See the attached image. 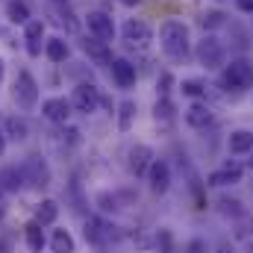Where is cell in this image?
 I'll use <instances>...</instances> for the list:
<instances>
[{
    "instance_id": "6da1fadb",
    "label": "cell",
    "mask_w": 253,
    "mask_h": 253,
    "mask_svg": "<svg viewBox=\"0 0 253 253\" xmlns=\"http://www.w3.org/2000/svg\"><path fill=\"white\" fill-rule=\"evenodd\" d=\"M159 42H162V50L168 59L174 62H183L191 53V39H189V27L183 21H165L162 30H159Z\"/></svg>"
},
{
    "instance_id": "7a4b0ae2",
    "label": "cell",
    "mask_w": 253,
    "mask_h": 253,
    "mask_svg": "<svg viewBox=\"0 0 253 253\" xmlns=\"http://www.w3.org/2000/svg\"><path fill=\"white\" fill-rule=\"evenodd\" d=\"M21 174H24V183L30 186V189H47L50 183H53V171H50V165H47V159L44 156H39V153H33V156H27L24 162H21Z\"/></svg>"
},
{
    "instance_id": "3957f363",
    "label": "cell",
    "mask_w": 253,
    "mask_h": 253,
    "mask_svg": "<svg viewBox=\"0 0 253 253\" xmlns=\"http://www.w3.org/2000/svg\"><path fill=\"white\" fill-rule=\"evenodd\" d=\"M83 236H85V242H88L91 248H97V251L109 248V242H115V239H118L115 227H112V224H106L100 215H88V218H85V224H83Z\"/></svg>"
},
{
    "instance_id": "277c9868",
    "label": "cell",
    "mask_w": 253,
    "mask_h": 253,
    "mask_svg": "<svg viewBox=\"0 0 253 253\" xmlns=\"http://www.w3.org/2000/svg\"><path fill=\"white\" fill-rule=\"evenodd\" d=\"M221 85L233 91H245L253 85V65L248 59H236L221 71Z\"/></svg>"
},
{
    "instance_id": "5b68a950",
    "label": "cell",
    "mask_w": 253,
    "mask_h": 253,
    "mask_svg": "<svg viewBox=\"0 0 253 253\" xmlns=\"http://www.w3.org/2000/svg\"><path fill=\"white\" fill-rule=\"evenodd\" d=\"M12 100L21 106V109H33L39 103V83L30 71H18L15 83H12Z\"/></svg>"
},
{
    "instance_id": "8992f818",
    "label": "cell",
    "mask_w": 253,
    "mask_h": 253,
    "mask_svg": "<svg viewBox=\"0 0 253 253\" xmlns=\"http://www.w3.org/2000/svg\"><path fill=\"white\" fill-rule=\"evenodd\" d=\"M194 56H197V62L203 65L206 71H215V68H221L224 65V44L215 39V36H203L200 42H197V47H194Z\"/></svg>"
},
{
    "instance_id": "52a82bcc",
    "label": "cell",
    "mask_w": 253,
    "mask_h": 253,
    "mask_svg": "<svg viewBox=\"0 0 253 253\" xmlns=\"http://www.w3.org/2000/svg\"><path fill=\"white\" fill-rule=\"evenodd\" d=\"M100 100H103V94H100V88L91 85V83H80V85L74 88V94H71V106H74L77 112H83V115L97 112Z\"/></svg>"
},
{
    "instance_id": "ba28073f",
    "label": "cell",
    "mask_w": 253,
    "mask_h": 253,
    "mask_svg": "<svg viewBox=\"0 0 253 253\" xmlns=\"http://www.w3.org/2000/svg\"><path fill=\"white\" fill-rule=\"evenodd\" d=\"M121 36H124V42L129 44V47H147L150 39H153V30H150L147 21H141V18H129L124 27H121Z\"/></svg>"
},
{
    "instance_id": "9c48e42d",
    "label": "cell",
    "mask_w": 253,
    "mask_h": 253,
    "mask_svg": "<svg viewBox=\"0 0 253 253\" xmlns=\"http://www.w3.org/2000/svg\"><path fill=\"white\" fill-rule=\"evenodd\" d=\"M85 27H88V33L94 36V39H100V42H112L115 39V21H112V15H106V12H88L85 15Z\"/></svg>"
},
{
    "instance_id": "30bf717a",
    "label": "cell",
    "mask_w": 253,
    "mask_h": 253,
    "mask_svg": "<svg viewBox=\"0 0 253 253\" xmlns=\"http://www.w3.org/2000/svg\"><path fill=\"white\" fill-rule=\"evenodd\" d=\"M150 165H153V147L150 144H132L129 153H126V168L135 177H147Z\"/></svg>"
},
{
    "instance_id": "8fae6325",
    "label": "cell",
    "mask_w": 253,
    "mask_h": 253,
    "mask_svg": "<svg viewBox=\"0 0 253 253\" xmlns=\"http://www.w3.org/2000/svg\"><path fill=\"white\" fill-rule=\"evenodd\" d=\"M71 100H65V97H47L44 103H42V115L50 121V124H68L71 121Z\"/></svg>"
},
{
    "instance_id": "7c38bea8",
    "label": "cell",
    "mask_w": 253,
    "mask_h": 253,
    "mask_svg": "<svg viewBox=\"0 0 253 253\" xmlns=\"http://www.w3.org/2000/svg\"><path fill=\"white\" fill-rule=\"evenodd\" d=\"M147 186L153 194H165L171 189V165L162 162V159H153L150 171H147Z\"/></svg>"
},
{
    "instance_id": "4fadbf2b",
    "label": "cell",
    "mask_w": 253,
    "mask_h": 253,
    "mask_svg": "<svg viewBox=\"0 0 253 253\" xmlns=\"http://www.w3.org/2000/svg\"><path fill=\"white\" fill-rule=\"evenodd\" d=\"M242 174H245L242 165H236V162L230 165V162H227L224 168H218V171L209 174V183H206V186H215V189H221V186H236V183H242Z\"/></svg>"
},
{
    "instance_id": "5bb4252c",
    "label": "cell",
    "mask_w": 253,
    "mask_h": 253,
    "mask_svg": "<svg viewBox=\"0 0 253 253\" xmlns=\"http://www.w3.org/2000/svg\"><path fill=\"white\" fill-rule=\"evenodd\" d=\"M109 71H112V80H115L118 88H132L135 85V65L129 59H112Z\"/></svg>"
},
{
    "instance_id": "9a60e30c",
    "label": "cell",
    "mask_w": 253,
    "mask_h": 253,
    "mask_svg": "<svg viewBox=\"0 0 253 253\" xmlns=\"http://www.w3.org/2000/svg\"><path fill=\"white\" fill-rule=\"evenodd\" d=\"M56 218H59V203H56L53 197H44V200L36 203V209H33V221H36V224H42V227H53Z\"/></svg>"
},
{
    "instance_id": "2e32d148",
    "label": "cell",
    "mask_w": 253,
    "mask_h": 253,
    "mask_svg": "<svg viewBox=\"0 0 253 253\" xmlns=\"http://www.w3.org/2000/svg\"><path fill=\"white\" fill-rule=\"evenodd\" d=\"M227 147L233 156H251L253 153V132L251 129H233L227 138Z\"/></svg>"
},
{
    "instance_id": "e0dca14e",
    "label": "cell",
    "mask_w": 253,
    "mask_h": 253,
    "mask_svg": "<svg viewBox=\"0 0 253 253\" xmlns=\"http://www.w3.org/2000/svg\"><path fill=\"white\" fill-rule=\"evenodd\" d=\"M83 53H85L88 59H94L97 65H112V50H109V44L100 42V39H94V36L83 42Z\"/></svg>"
},
{
    "instance_id": "ac0fdd59",
    "label": "cell",
    "mask_w": 253,
    "mask_h": 253,
    "mask_svg": "<svg viewBox=\"0 0 253 253\" xmlns=\"http://www.w3.org/2000/svg\"><path fill=\"white\" fill-rule=\"evenodd\" d=\"M42 39H44V21H30L24 27V42H27V53L30 56L42 53Z\"/></svg>"
},
{
    "instance_id": "d6986e66",
    "label": "cell",
    "mask_w": 253,
    "mask_h": 253,
    "mask_svg": "<svg viewBox=\"0 0 253 253\" xmlns=\"http://www.w3.org/2000/svg\"><path fill=\"white\" fill-rule=\"evenodd\" d=\"M212 109L206 106V103H191L189 109H186V124L194 126V129H206V126H212Z\"/></svg>"
},
{
    "instance_id": "ffe728a7",
    "label": "cell",
    "mask_w": 253,
    "mask_h": 253,
    "mask_svg": "<svg viewBox=\"0 0 253 253\" xmlns=\"http://www.w3.org/2000/svg\"><path fill=\"white\" fill-rule=\"evenodd\" d=\"M24 242H27L30 253H42L44 248H47V236H44V227H42V224H36V221H30V224L24 227Z\"/></svg>"
},
{
    "instance_id": "44dd1931",
    "label": "cell",
    "mask_w": 253,
    "mask_h": 253,
    "mask_svg": "<svg viewBox=\"0 0 253 253\" xmlns=\"http://www.w3.org/2000/svg\"><path fill=\"white\" fill-rule=\"evenodd\" d=\"M27 186L24 183V174H21V165H9L0 171V191H21Z\"/></svg>"
},
{
    "instance_id": "7402d4cb",
    "label": "cell",
    "mask_w": 253,
    "mask_h": 253,
    "mask_svg": "<svg viewBox=\"0 0 253 253\" xmlns=\"http://www.w3.org/2000/svg\"><path fill=\"white\" fill-rule=\"evenodd\" d=\"M236 242L242 245L245 253H253V218L251 215H242L236 221Z\"/></svg>"
},
{
    "instance_id": "603a6c76",
    "label": "cell",
    "mask_w": 253,
    "mask_h": 253,
    "mask_svg": "<svg viewBox=\"0 0 253 253\" xmlns=\"http://www.w3.org/2000/svg\"><path fill=\"white\" fill-rule=\"evenodd\" d=\"M44 56H47L53 65H62L65 59H68V42H65L62 36L47 39V42H44Z\"/></svg>"
},
{
    "instance_id": "cb8c5ba5",
    "label": "cell",
    "mask_w": 253,
    "mask_h": 253,
    "mask_svg": "<svg viewBox=\"0 0 253 253\" xmlns=\"http://www.w3.org/2000/svg\"><path fill=\"white\" fill-rule=\"evenodd\" d=\"M3 132H6V138H12V141H24L27 135H30V126L24 118H18V115H9L6 121H3Z\"/></svg>"
},
{
    "instance_id": "d4e9b609",
    "label": "cell",
    "mask_w": 253,
    "mask_h": 253,
    "mask_svg": "<svg viewBox=\"0 0 253 253\" xmlns=\"http://www.w3.org/2000/svg\"><path fill=\"white\" fill-rule=\"evenodd\" d=\"M6 18L12 21V24H30V3L27 0H9L6 3Z\"/></svg>"
},
{
    "instance_id": "484cf974",
    "label": "cell",
    "mask_w": 253,
    "mask_h": 253,
    "mask_svg": "<svg viewBox=\"0 0 253 253\" xmlns=\"http://www.w3.org/2000/svg\"><path fill=\"white\" fill-rule=\"evenodd\" d=\"M50 251L53 253H77L74 236H71L68 230H53V236H50Z\"/></svg>"
},
{
    "instance_id": "4316f807",
    "label": "cell",
    "mask_w": 253,
    "mask_h": 253,
    "mask_svg": "<svg viewBox=\"0 0 253 253\" xmlns=\"http://www.w3.org/2000/svg\"><path fill=\"white\" fill-rule=\"evenodd\" d=\"M218 212H221V215H227V218H233V221H239L242 215H248V209L242 206V200H236V197H227V194L218 200Z\"/></svg>"
},
{
    "instance_id": "83f0119b",
    "label": "cell",
    "mask_w": 253,
    "mask_h": 253,
    "mask_svg": "<svg viewBox=\"0 0 253 253\" xmlns=\"http://www.w3.org/2000/svg\"><path fill=\"white\" fill-rule=\"evenodd\" d=\"M132 121H135V103H132V100H124V103L118 106V129L126 132V129L132 126Z\"/></svg>"
},
{
    "instance_id": "f1b7e54d",
    "label": "cell",
    "mask_w": 253,
    "mask_h": 253,
    "mask_svg": "<svg viewBox=\"0 0 253 253\" xmlns=\"http://www.w3.org/2000/svg\"><path fill=\"white\" fill-rule=\"evenodd\" d=\"M153 245H156L159 253H174V233L168 227H159L156 236H153Z\"/></svg>"
},
{
    "instance_id": "f546056e",
    "label": "cell",
    "mask_w": 253,
    "mask_h": 253,
    "mask_svg": "<svg viewBox=\"0 0 253 253\" xmlns=\"http://www.w3.org/2000/svg\"><path fill=\"white\" fill-rule=\"evenodd\" d=\"M153 118H156V121H171V118H174V103H171V97H159V100H156Z\"/></svg>"
},
{
    "instance_id": "4dcf8cb0",
    "label": "cell",
    "mask_w": 253,
    "mask_h": 253,
    "mask_svg": "<svg viewBox=\"0 0 253 253\" xmlns=\"http://www.w3.org/2000/svg\"><path fill=\"white\" fill-rule=\"evenodd\" d=\"M94 203H97L103 212H118V209H121V200H118V194H109V191H100V194L94 197Z\"/></svg>"
},
{
    "instance_id": "1f68e13d",
    "label": "cell",
    "mask_w": 253,
    "mask_h": 253,
    "mask_svg": "<svg viewBox=\"0 0 253 253\" xmlns=\"http://www.w3.org/2000/svg\"><path fill=\"white\" fill-rule=\"evenodd\" d=\"M200 27H203V30H218V27H224V12H218V9L206 12V15L200 18Z\"/></svg>"
},
{
    "instance_id": "d6a6232c",
    "label": "cell",
    "mask_w": 253,
    "mask_h": 253,
    "mask_svg": "<svg viewBox=\"0 0 253 253\" xmlns=\"http://www.w3.org/2000/svg\"><path fill=\"white\" fill-rule=\"evenodd\" d=\"M180 91H183L186 97H200V94H206V85H203L200 80H183Z\"/></svg>"
},
{
    "instance_id": "836d02e7",
    "label": "cell",
    "mask_w": 253,
    "mask_h": 253,
    "mask_svg": "<svg viewBox=\"0 0 253 253\" xmlns=\"http://www.w3.org/2000/svg\"><path fill=\"white\" fill-rule=\"evenodd\" d=\"M171 85H174V77L165 71V74L159 77V83H156V91H159V97H168V94H171Z\"/></svg>"
},
{
    "instance_id": "e575fe53",
    "label": "cell",
    "mask_w": 253,
    "mask_h": 253,
    "mask_svg": "<svg viewBox=\"0 0 253 253\" xmlns=\"http://www.w3.org/2000/svg\"><path fill=\"white\" fill-rule=\"evenodd\" d=\"M183 253H209V245H206V239H189Z\"/></svg>"
},
{
    "instance_id": "d590c367",
    "label": "cell",
    "mask_w": 253,
    "mask_h": 253,
    "mask_svg": "<svg viewBox=\"0 0 253 253\" xmlns=\"http://www.w3.org/2000/svg\"><path fill=\"white\" fill-rule=\"evenodd\" d=\"M215 253H239V251H236V248H233L230 242H221V245H218V251H215Z\"/></svg>"
},
{
    "instance_id": "8d00e7d4",
    "label": "cell",
    "mask_w": 253,
    "mask_h": 253,
    "mask_svg": "<svg viewBox=\"0 0 253 253\" xmlns=\"http://www.w3.org/2000/svg\"><path fill=\"white\" fill-rule=\"evenodd\" d=\"M236 6H239L242 12H253V0H236Z\"/></svg>"
},
{
    "instance_id": "74e56055",
    "label": "cell",
    "mask_w": 253,
    "mask_h": 253,
    "mask_svg": "<svg viewBox=\"0 0 253 253\" xmlns=\"http://www.w3.org/2000/svg\"><path fill=\"white\" fill-rule=\"evenodd\" d=\"M6 212H9V203H6V197H3V191H0V221L6 218Z\"/></svg>"
},
{
    "instance_id": "f35d334b",
    "label": "cell",
    "mask_w": 253,
    "mask_h": 253,
    "mask_svg": "<svg viewBox=\"0 0 253 253\" xmlns=\"http://www.w3.org/2000/svg\"><path fill=\"white\" fill-rule=\"evenodd\" d=\"M6 153V132H3V126H0V156Z\"/></svg>"
},
{
    "instance_id": "ab89813d",
    "label": "cell",
    "mask_w": 253,
    "mask_h": 253,
    "mask_svg": "<svg viewBox=\"0 0 253 253\" xmlns=\"http://www.w3.org/2000/svg\"><path fill=\"white\" fill-rule=\"evenodd\" d=\"M3 77H6V62L0 59V83H3Z\"/></svg>"
},
{
    "instance_id": "60d3db41",
    "label": "cell",
    "mask_w": 253,
    "mask_h": 253,
    "mask_svg": "<svg viewBox=\"0 0 253 253\" xmlns=\"http://www.w3.org/2000/svg\"><path fill=\"white\" fill-rule=\"evenodd\" d=\"M121 3H124V6H138L141 0H121Z\"/></svg>"
},
{
    "instance_id": "b9f144b4",
    "label": "cell",
    "mask_w": 253,
    "mask_h": 253,
    "mask_svg": "<svg viewBox=\"0 0 253 253\" xmlns=\"http://www.w3.org/2000/svg\"><path fill=\"white\" fill-rule=\"evenodd\" d=\"M248 165H251V168H253V153H251V162H248Z\"/></svg>"
}]
</instances>
